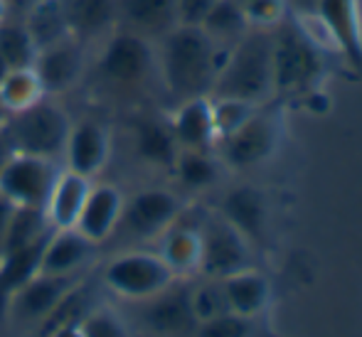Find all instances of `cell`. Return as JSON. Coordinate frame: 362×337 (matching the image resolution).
Returning <instances> with one entry per match:
<instances>
[{"label":"cell","instance_id":"1","mask_svg":"<svg viewBox=\"0 0 362 337\" xmlns=\"http://www.w3.org/2000/svg\"><path fill=\"white\" fill-rule=\"evenodd\" d=\"M227 49L212 42L202 28L175 25L156 42V74L175 104L210 96Z\"/></svg>","mask_w":362,"mask_h":337},{"label":"cell","instance_id":"2","mask_svg":"<svg viewBox=\"0 0 362 337\" xmlns=\"http://www.w3.org/2000/svg\"><path fill=\"white\" fill-rule=\"evenodd\" d=\"M272 94V32L267 28H249V32L224 54L210 96L212 99H242L262 106Z\"/></svg>","mask_w":362,"mask_h":337},{"label":"cell","instance_id":"3","mask_svg":"<svg viewBox=\"0 0 362 337\" xmlns=\"http://www.w3.org/2000/svg\"><path fill=\"white\" fill-rule=\"evenodd\" d=\"M272 67L276 94H305L323 74V54L305 28L284 18L272 32Z\"/></svg>","mask_w":362,"mask_h":337},{"label":"cell","instance_id":"4","mask_svg":"<svg viewBox=\"0 0 362 337\" xmlns=\"http://www.w3.org/2000/svg\"><path fill=\"white\" fill-rule=\"evenodd\" d=\"M69 129H72V119L52 96H45L42 101L20 114H10L5 124V134L15 153L52 158L59 162H62Z\"/></svg>","mask_w":362,"mask_h":337},{"label":"cell","instance_id":"5","mask_svg":"<svg viewBox=\"0 0 362 337\" xmlns=\"http://www.w3.org/2000/svg\"><path fill=\"white\" fill-rule=\"evenodd\" d=\"M156 42L134 32L116 28L101 40V52L96 59V71L104 81L121 89H134L156 74Z\"/></svg>","mask_w":362,"mask_h":337},{"label":"cell","instance_id":"6","mask_svg":"<svg viewBox=\"0 0 362 337\" xmlns=\"http://www.w3.org/2000/svg\"><path fill=\"white\" fill-rule=\"evenodd\" d=\"M104 285L124 300H144L165 290L177 278L158 252H124L106 261Z\"/></svg>","mask_w":362,"mask_h":337},{"label":"cell","instance_id":"7","mask_svg":"<svg viewBox=\"0 0 362 337\" xmlns=\"http://www.w3.org/2000/svg\"><path fill=\"white\" fill-rule=\"evenodd\" d=\"M59 172H62L59 160L13 153L0 167V195L8 197L15 207L45 209Z\"/></svg>","mask_w":362,"mask_h":337},{"label":"cell","instance_id":"8","mask_svg":"<svg viewBox=\"0 0 362 337\" xmlns=\"http://www.w3.org/2000/svg\"><path fill=\"white\" fill-rule=\"evenodd\" d=\"M200 273L207 278H227L239 271L252 268V249L239 229H234L222 214L200 222Z\"/></svg>","mask_w":362,"mask_h":337},{"label":"cell","instance_id":"9","mask_svg":"<svg viewBox=\"0 0 362 337\" xmlns=\"http://www.w3.org/2000/svg\"><path fill=\"white\" fill-rule=\"evenodd\" d=\"M182 209L185 204L175 192L165 187H146L126 197L119 227H124L131 237L141 242H153V239H160L180 219Z\"/></svg>","mask_w":362,"mask_h":337},{"label":"cell","instance_id":"10","mask_svg":"<svg viewBox=\"0 0 362 337\" xmlns=\"http://www.w3.org/2000/svg\"><path fill=\"white\" fill-rule=\"evenodd\" d=\"M81 280H84V273H76V276L37 273L23 288L10 295L8 303H5V310L18 323H45Z\"/></svg>","mask_w":362,"mask_h":337},{"label":"cell","instance_id":"11","mask_svg":"<svg viewBox=\"0 0 362 337\" xmlns=\"http://www.w3.org/2000/svg\"><path fill=\"white\" fill-rule=\"evenodd\" d=\"M192 285L175 278L165 290L144 300V323L156 337H192L197 328L192 310Z\"/></svg>","mask_w":362,"mask_h":337},{"label":"cell","instance_id":"12","mask_svg":"<svg viewBox=\"0 0 362 337\" xmlns=\"http://www.w3.org/2000/svg\"><path fill=\"white\" fill-rule=\"evenodd\" d=\"M274 146H276V121L259 109L242 129H237L232 136L217 141L219 160L227 167L234 170H244V167L259 165L272 155Z\"/></svg>","mask_w":362,"mask_h":337},{"label":"cell","instance_id":"13","mask_svg":"<svg viewBox=\"0 0 362 337\" xmlns=\"http://www.w3.org/2000/svg\"><path fill=\"white\" fill-rule=\"evenodd\" d=\"M33 69L37 71L47 96L67 94L84 79L86 45L76 37H64L49 47H42L35 57Z\"/></svg>","mask_w":362,"mask_h":337},{"label":"cell","instance_id":"14","mask_svg":"<svg viewBox=\"0 0 362 337\" xmlns=\"http://www.w3.org/2000/svg\"><path fill=\"white\" fill-rule=\"evenodd\" d=\"M111 158V134L104 124L94 119L72 121L67 136V146L62 153V167L72 170L81 177L94 180Z\"/></svg>","mask_w":362,"mask_h":337},{"label":"cell","instance_id":"15","mask_svg":"<svg viewBox=\"0 0 362 337\" xmlns=\"http://www.w3.org/2000/svg\"><path fill=\"white\" fill-rule=\"evenodd\" d=\"M124 202L126 195L116 185H111V182H91L89 197H86L84 209H81L74 229H79L89 242L104 244L119 229Z\"/></svg>","mask_w":362,"mask_h":337},{"label":"cell","instance_id":"16","mask_svg":"<svg viewBox=\"0 0 362 337\" xmlns=\"http://www.w3.org/2000/svg\"><path fill=\"white\" fill-rule=\"evenodd\" d=\"M99 244L89 242L79 229H54L45 244L40 273L49 276H76L84 273L96 256Z\"/></svg>","mask_w":362,"mask_h":337},{"label":"cell","instance_id":"17","mask_svg":"<svg viewBox=\"0 0 362 337\" xmlns=\"http://www.w3.org/2000/svg\"><path fill=\"white\" fill-rule=\"evenodd\" d=\"M175 136L177 148L187 150H212L217 146L215 121H212L210 96H195L175 104V111L168 119Z\"/></svg>","mask_w":362,"mask_h":337},{"label":"cell","instance_id":"18","mask_svg":"<svg viewBox=\"0 0 362 337\" xmlns=\"http://www.w3.org/2000/svg\"><path fill=\"white\" fill-rule=\"evenodd\" d=\"M62 10L69 35L84 45L119 28V0H62Z\"/></svg>","mask_w":362,"mask_h":337},{"label":"cell","instance_id":"19","mask_svg":"<svg viewBox=\"0 0 362 337\" xmlns=\"http://www.w3.org/2000/svg\"><path fill=\"white\" fill-rule=\"evenodd\" d=\"M177 25V0H119V28L158 40Z\"/></svg>","mask_w":362,"mask_h":337},{"label":"cell","instance_id":"20","mask_svg":"<svg viewBox=\"0 0 362 337\" xmlns=\"http://www.w3.org/2000/svg\"><path fill=\"white\" fill-rule=\"evenodd\" d=\"M219 214L232 224L234 229L247 237V242H262L267 234V219H269V207L264 195L257 187H237V190L227 192L219 207Z\"/></svg>","mask_w":362,"mask_h":337},{"label":"cell","instance_id":"21","mask_svg":"<svg viewBox=\"0 0 362 337\" xmlns=\"http://www.w3.org/2000/svg\"><path fill=\"white\" fill-rule=\"evenodd\" d=\"M315 15L333 42L355 64H362V32L355 0H320Z\"/></svg>","mask_w":362,"mask_h":337},{"label":"cell","instance_id":"22","mask_svg":"<svg viewBox=\"0 0 362 337\" xmlns=\"http://www.w3.org/2000/svg\"><path fill=\"white\" fill-rule=\"evenodd\" d=\"M91 182L94 180L81 177L76 172L62 167V172H59L57 182L52 187V195L47 200V207H45V214H47L49 224L54 229L76 227V219H79L86 197H89Z\"/></svg>","mask_w":362,"mask_h":337},{"label":"cell","instance_id":"23","mask_svg":"<svg viewBox=\"0 0 362 337\" xmlns=\"http://www.w3.org/2000/svg\"><path fill=\"white\" fill-rule=\"evenodd\" d=\"M200 227H187V224L175 222L165 234L160 237V254L163 261L170 266L177 278L200 271Z\"/></svg>","mask_w":362,"mask_h":337},{"label":"cell","instance_id":"24","mask_svg":"<svg viewBox=\"0 0 362 337\" xmlns=\"http://www.w3.org/2000/svg\"><path fill=\"white\" fill-rule=\"evenodd\" d=\"M134 141L136 153H139V158H144L148 165L173 170V162H175L180 148H177L168 119H141L134 129Z\"/></svg>","mask_w":362,"mask_h":337},{"label":"cell","instance_id":"25","mask_svg":"<svg viewBox=\"0 0 362 337\" xmlns=\"http://www.w3.org/2000/svg\"><path fill=\"white\" fill-rule=\"evenodd\" d=\"M49 237L40 239V242L30 244L23 249H13V252L0 254V303H8V298L20 290L30 278L40 273V261H42L45 244Z\"/></svg>","mask_w":362,"mask_h":337},{"label":"cell","instance_id":"26","mask_svg":"<svg viewBox=\"0 0 362 337\" xmlns=\"http://www.w3.org/2000/svg\"><path fill=\"white\" fill-rule=\"evenodd\" d=\"M224 285L229 310L244 318H254L269 303V280L254 268L239 271L227 278H219Z\"/></svg>","mask_w":362,"mask_h":337},{"label":"cell","instance_id":"27","mask_svg":"<svg viewBox=\"0 0 362 337\" xmlns=\"http://www.w3.org/2000/svg\"><path fill=\"white\" fill-rule=\"evenodd\" d=\"M200 28L205 30V35L212 42L222 49H229L249 32L252 25H249L247 10L239 0H217Z\"/></svg>","mask_w":362,"mask_h":337},{"label":"cell","instance_id":"28","mask_svg":"<svg viewBox=\"0 0 362 337\" xmlns=\"http://www.w3.org/2000/svg\"><path fill=\"white\" fill-rule=\"evenodd\" d=\"M23 23L28 28L30 37L37 45V52L42 47L59 42V40L72 37L62 10V0H35L25 13Z\"/></svg>","mask_w":362,"mask_h":337},{"label":"cell","instance_id":"29","mask_svg":"<svg viewBox=\"0 0 362 337\" xmlns=\"http://www.w3.org/2000/svg\"><path fill=\"white\" fill-rule=\"evenodd\" d=\"M45 96H47L45 86L33 67L10 69L5 79L0 81V104L8 109V114H20V111L42 101Z\"/></svg>","mask_w":362,"mask_h":337},{"label":"cell","instance_id":"30","mask_svg":"<svg viewBox=\"0 0 362 337\" xmlns=\"http://www.w3.org/2000/svg\"><path fill=\"white\" fill-rule=\"evenodd\" d=\"M177 182L187 190H207L219 180V160L212 150H187L180 148L173 162Z\"/></svg>","mask_w":362,"mask_h":337},{"label":"cell","instance_id":"31","mask_svg":"<svg viewBox=\"0 0 362 337\" xmlns=\"http://www.w3.org/2000/svg\"><path fill=\"white\" fill-rule=\"evenodd\" d=\"M54 232V227L49 224L45 209H35V207H15L13 219H10L8 234H5L3 242V252H13V249H23L30 244L40 242V239L49 237Z\"/></svg>","mask_w":362,"mask_h":337},{"label":"cell","instance_id":"32","mask_svg":"<svg viewBox=\"0 0 362 337\" xmlns=\"http://www.w3.org/2000/svg\"><path fill=\"white\" fill-rule=\"evenodd\" d=\"M0 57L5 59L10 69L33 67L37 57V45L30 37L23 20L5 18L0 23Z\"/></svg>","mask_w":362,"mask_h":337},{"label":"cell","instance_id":"33","mask_svg":"<svg viewBox=\"0 0 362 337\" xmlns=\"http://www.w3.org/2000/svg\"><path fill=\"white\" fill-rule=\"evenodd\" d=\"M212 121H215L217 141L232 136L237 129H242L249 119L259 111L257 104H249L242 99H212Z\"/></svg>","mask_w":362,"mask_h":337},{"label":"cell","instance_id":"34","mask_svg":"<svg viewBox=\"0 0 362 337\" xmlns=\"http://www.w3.org/2000/svg\"><path fill=\"white\" fill-rule=\"evenodd\" d=\"M190 298H192V310H195L197 323L217 318V315L224 313H232L227 303V295H224V285L219 278H207L205 283L192 285Z\"/></svg>","mask_w":362,"mask_h":337},{"label":"cell","instance_id":"35","mask_svg":"<svg viewBox=\"0 0 362 337\" xmlns=\"http://www.w3.org/2000/svg\"><path fill=\"white\" fill-rule=\"evenodd\" d=\"M79 323L84 337H131L126 320L114 308H109V305L91 308Z\"/></svg>","mask_w":362,"mask_h":337},{"label":"cell","instance_id":"36","mask_svg":"<svg viewBox=\"0 0 362 337\" xmlns=\"http://www.w3.org/2000/svg\"><path fill=\"white\" fill-rule=\"evenodd\" d=\"M252 335V323L249 318L237 313H224L217 318L197 323L192 337H249Z\"/></svg>","mask_w":362,"mask_h":337},{"label":"cell","instance_id":"37","mask_svg":"<svg viewBox=\"0 0 362 337\" xmlns=\"http://www.w3.org/2000/svg\"><path fill=\"white\" fill-rule=\"evenodd\" d=\"M286 0H249L244 5L247 18L252 28H267L274 30L284 18H286Z\"/></svg>","mask_w":362,"mask_h":337},{"label":"cell","instance_id":"38","mask_svg":"<svg viewBox=\"0 0 362 337\" xmlns=\"http://www.w3.org/2000/svg\"><path fill=\"white\" fill-rule=\"evenodd\" d=\"M217 0H177V25L200 28Z\"/></svg>","mask_w":362,"mask_h":337},{"label":"cell","instance_id":"39","mask_svg":"<svg viewBox=\"0 0 362 337\" xmlns=\"http://www.w3.org/2000/svg\"><path fill=\"white\" fill-rule=\"evenodd\" d=\"M13 212H15V204L10 202L5 195H0V249H3V242H5V234H8Z\"/></svg>","mask_w":362,"mask_h":337},{"label":"cell","instance_id":"40","mask_svg":"<svg viewBox=\"0 0 362 337\" xmlns=\"http://www.w3.org/2000/svg\"><path fill=\"white\" fill-rule=\"evenodd\" d=\"M49 337H84L81 333V323L79 320H69V323H59L52 328Z\"/></svg>","mask_w":362,"mask_h":337},{"label":"cell","instance_id":"41","mask_svg":"<svg viewBox=\"0 0 362 337\" xmlns=\"http://www.w3.org/2000/svg\"><path fill=\"white\" fill-rule=\"evenodd\" d=\"M318 3L320 0H286V5L288 8H293L296 13H300V15H315V8H318Z\"/></svg>","mask_w":362,"mask_h":337},{"label":"cell","instance_id":"42","mask_svg":"<svg viewBox=\"0 0 362 337\" xmlns=\"http://www.w3.org/2000/svg\"><path fill=\"white\" fill-rule=\"evenodd\" d=\"M13 146H10V138H8V134H5V129L0 131V167H3V162L8 160L10 155H13Z\"/></svg>","mask_w":362,"mask_h":337},{"label":"cell","instance_id":"43","mask_svg":"<svg viewBox=\"0 0 362 337\" xmlns=\"http://www.w3.org/2000/svg\"><path fill=\"white\" fill-rule=\"evenodd\" d=\"M8 119H10V114H8V109H5L3 104H0V131L5 129V124H8Z\"/></svg>","mask_w":362,"mask_h":337},{"label":"cell","instance_id":"44","mask_svg":"<svg viewBox=\"0 0 362 337\" xmlns=\"http://www.w3.org/2000/svg\"><path fill=\"white\" fill-rule=\"evenodd\" d=\"M8 18V0H0V23Z\"/></svg>","mask_w":362,"mask_h":337},{"label":"cell","instance_id":"45","mask_svg":"<svg viewBox=\"0 0 362 337\" xmlns=\"http://www.w3.org/2000/svg\"><path fill=\"white\" fill-rule=\"evenodd\" d=\"M8 71H10V67H8V64H5V59L0 57V81L5 79V74H8Z\"/></svg>","mask_w":362,"mask_h":337},{"label":"cell","instance_id":"46","mask_svg":"<svg viewBox=\"0 0 362 337\" xmlns=\"http://www.w3.org/2000/svg\"><path fill=\"white\" fill-rule=\"evenodd\" d=\"M239 3H242V5H247V3H249V0H239Z\"/></svg>","mask_w":362,"mask_h":337}]
</instances>
